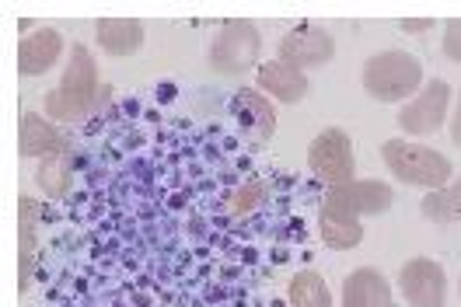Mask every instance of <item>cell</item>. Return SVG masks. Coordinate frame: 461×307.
Segmentation results:
<instances>
[{
  "instance_id": "obj_15",
  "label": "cell",
  "mask_w": 461,
  "mask_h": 307,
  "mask_svg": "<svg viewBox=\"0 0 461 307\" xmlns=\"http://www.w3.org/2000/svg\"><path fill=\"white\" fill-rule=\"evenodd\" d=\"M35 230H39V203L32 195L18 199V290L25 293L32 286V269H35Z\"/></svg>"
},
{
  "instance_id": "obj_18",
  "label": "cell",
  "mask_w": 461,
  "mask_h": 307,
  "mask_svg": "<svg viewBox=\"0 0 461 307\" xmlns=\"http://www.w3.org/2000/svg\"><path fill=\"white\" fill-rule=\"evenodd\" d=\"M318 234H321V241L332 251H346V248H357L364 241V223L321 210L318 213Z\"/></svg>"
},
{
  "instance_id": "obj_24",
  "label": "cell",
  "mask_w": 461,
  "mask_h": 307,
  "mask_svg": "<svg viewBox=\"0 0 461 307\" xmlns=\"http://www.w3.org/2000/svg\"><path fill=\"white\" fill-rule=\"evenodd\" d=\"M423 28H430V18H412V22L405 18V22H402V32H405V35H420Z\"/></svg>"
},
{
  "instance_id": "obj_14",
  "label": "cell",
  "mask_w": 461,
  "mask_h": 307,
  "mask_svg": "<svg viewBox=\"0 0 461 307\" xmlns=\"http://www.w3.org/2000/svg\"><path fill=\"white\" fill-rule=\"evenodd\" d=\"M22 143H18V150H22V158H53V154H67L70 150V140L59 133L57 126L46 119V115H39V112H25V119H22Z\"/></svg>"
},
{
  "instance_id": "obj_21",
  "label": "cell",
  "mask_w": 461,
  "mask_h": 307,
  "mask_svg": "<svg viewBox=\"0 0 461 307\" xmlns=\"http://www.w3.org/2000/svg\"><path fill=\"white\" fill-rule=\"evenodd\" d=\"M262 195H266V185H262V182H249V185H241V189L234 193L230 206H234L238 213H245V210H252V206L259 203Z\"/></svg>"
},
{
  "instance_id": "obj_20",
  "label": "cell",
  "mask_w": 461,
  "mask_h": 307,
  "mask_svg": "<svg viewBox=\"0 0 461 307\" xmlns=\"http://www.w3.org/2000/svg\"><path fill=\"white\" fill-rule=\"evenodd\" d=\"M70 178H74V171H70L67 154L42 158V161H39V167H35V185H39L46 195H67V189H70Z\"/></svg>"
},
{
  "instance_id": "obj_4",
  "label": "cell",
  "mask_w": 461,
  "mask_h": 307,
  "mask_svg": "<svg viewBox=\"0 0 461 307\" xmlns=\"http://www.w3.org/2000/svg\"><path fill=\"white\" fill-rule=\"evenodd\" d=\"M259 50L262 35L252 22H224L206 53V63L221 77H241L245 70L259 67Z\"/></svg>"
},
{
  "instance_id": "obj_2",
  "label": "cell",
  "mask_w": 461,
  "mask_h": 307,
  "mask_svg": "<svg viewBox=\"0 0 461 307\" xmlns=\"http://www.w3.org/2000/svg\"><path fill=\"white\" fill-rule=\"evenodd\" d=\"M364 91L381 102V105H399L420 95V87L427 84L423 77V63L405 50H384V53L367 56L364 70H360Z\"/></svg>"
},
{
  "instance_id": "obj_7",
  "label": "cell",
  "mask_w": 461,
  "mask_h": 307,
  "mask_svg": "<svg viewBox=\"0 0 461 307\" xmlns=\"http://www.w3.org/2000/svg\"><path fill=\"white\" fill-rule=\"evenodd\" d=\"M308 167L312 175L321 178L325 185H343V182H353L357 175V154H353V140L346 130L339 126H325L312 147H308Z\"/></svg>"
},
{
  "instance_id": "obj_23",
  "label": "cell",
  "mask_w": 461,
  "mask_h": 307,
  "mask_svg": "<svg viewBox=\"0 0 461 307\" xmlns=\"http://www.w3.org/2000/svg\"><path fill=\"white\" fill-rule=\"evenodd\" d=\"M447 130H451V140L461 147V91H458V105H455L451 119H447Z\"/></svg>"
},
{
  "instance_id": "obj_19",
  "label": "cell",
  "mask_w": 461,
  "mask_h": 307,
  "mask_svg": "<svg viewBox=\"0 0 461 307\" xmlns=\"http://www.w3.org/2000/svg\"><path fill=\"white\" fill-rule=\"evenodd\" d=\"M287 301L290 307H332V293H329V283L315 269H304L290 279Z\"/></svg>"
},
{
  "instance_id": "obj_9",
  "label": "cell",
  "mask_w": 461,
  "mask_h": 307,
  "mask_svg": "<svg viewBox=\"0 0 461 307\" xmlns=\"http://www.w3.org/2000/svg\"><path fill=\"white\" fill-rule=\"evenodd\" d=\"M399 290L409 307H444L447 301V273L427 255L409 258L399 269Z\"/></svg>"
},
{
  "instance_id": "obj_13",
  "label": "cell",
  "mask_w": 461,
  "mask_h": 307,
  "mask_svg": "<svg viewBox=\"0 0 461 307\" xmlns=\"http://www.w3.org/2000/svg\"><path fill=\"white\" fill-rule=\"evenodd\" d=\"M343 307H395L392 283L375 266H360L343 279Z\"/></svg>"
},
{
  "instance_id": "obj_25",
  "label": "cell",
  "mask_w": 461,
  "mask_h": 307,
  "mask_svg": "<svg viewBox=\"0 0 461 307\" xmlns=\"http://www.w3.org/2000/svg\"><path fill=\"white\" fill-rule=\"evenodd\" d=\"M458 286H461V283H458Z\"/></svg>"
},
{
  "instance_id": "obj_11",
  "label": "cell",
  "mask_w": 461,
  "mask_h": 307,
  "mask_svg": "<svg viewBox=\"0 0 461 307\" xmlns=\"http://www.w3.org/2000/svg\"><path fill=\"white\" fill-rule=\"evenodd\" d=\"M256 84H259L262 95H269V98H276V102H284V105H297V102H304V95H308V74L294 70L284 59L259 63Z\"/></svg>"
},
{
  "instance_id": "obj_5",
  "label": "cell",
  "mask_w": 461,
  "mask_h": 307,
  "mask_svg": "<svg viewBox=\"0 0 461 307\" xmlns=\"http://www.w3.org/2000/svg\"><path fill=\"white\" fill-rule=\"evenodd\" d=\"M392 203H395V189L388 182H381V178H353V182H343V185H329L325 199H321V210L349 217V221H364V217L384 213Z\"/></svg>"
},
{
  "instance_id": "obj_12",
  "label": "cell",
  "mask_w": 461,
  "mask_h": 307,
  "mask_svg": "<svg viewBox=\"0 0 461 307\" xmlns=\"http://www.w3.org/2000/svg\"><path fill=\"white\" fill-rule=\"evenodd\" d=\"M230 112H234V119H238V126H241L245 137L273 140V133H276V112L262 98V91H252V87L238 91L230 98Z\"/></svg>"
},
{
  "instance_id": "obj_3",
  "label": "cell",
  "mask_w": 461,
  "mask_h": 307,
  "mask_svg": "<svg viewBox=\"0 0 461 307\" xmlns=\"http://www.w3.org/2000/svg\"><path fill=\"white\" fill-rule=\"evenodd\" d=\"M381 158L388 171L405 182V185H416V189H444L451 178H455V165L433 150L427 143H416V140H384L381 143Z\"/></svg>"
},
{
  "instance_id": "obj_8",
  "label": "cell",
  "mask_w": 461,
  "mask_h": 307,
  "mask_svg": "<svg viewBox=\"0 0 461 307\" xmlns=\"http://www.w3.org/2000/svg\"><path fill=\"white\" fill-rule=\"evenodd\" d=\"M276 59L290 63L294 70L308 74V70H318V67H329L336 59V39L318 25H297L290 28L287 35L280 39L276 46Z\"/></svg>"
},
{
  "instance_id": "obj_1",
  "label": "cell",
  "mask_w": 461,
  "mask_h": 307,
  "mask_svg": "<svg viewBox=\"0 0 461 307\" xmlns=\"http://www.w3.org/2000/svg\"><path fill=\"white\" fill-rule=\"evenodd\" d=\"M105 98H109V87H102L95 56L85 42H74L67 70H63L57 87L46 95L42 112H46V119H57V122H77L87 112L98 109Z\"/></svg>"
},
{
  "instance_id": "obj_10",
  "label": "cell",
  "mask_w": 461,
  "mask_h": 307,
  "mask_svg": "<svg viewBox=\"0 0 461 307\" xmlns=\"http://www.w3.org/2000/svg\"><path fill=\"white\" fill-rule=\"evenodd\" d=\"M59 56H63V35L57 28H39V32H32L18 42L14 63H18L22 77H39V74L57 67Z\"/></svg>"
},
{
  "instance_id": "obj_6",
  "label": "cell",
  "mask_w": 461,
  "mask_h": 307,
  "mask_svg": "<svg viewBox=\"0 0 461 307\" xmlns=\"http://www.w3.org/2000/svg\"><path fill=\"white\" fill-rule=\"evenodd\" d=\"M447 119H451V84L444 81V77H430L420 87V95L409 98L399 109V115H395L399 130L412 140L437 133Z\"/></svg>"
},
{
  "instance_id": "obj_22",
  "label": "cell",
  "mask_w": 461,
  "mask_h": 307,
  "mask_svg": "<svg viewBox=\"0 0 461 307\" xmlns=\"http://www.w3.org/2000/svg\"><path fill=\"white\" fill-rule=\"evenodd\" d=\"M444 56L451 63H461V18H451L444 25Z\"/></svg>"
},
{
  "instance_id": "obj_17",
  "label": "cell",
  "mask_w": 461,
  "mask_h": 307,
  "mask_svg": "<svg viewBox=\"0 0 461 307\" xmlns=\"http://www.w3.org/2000/svg\"><path fill=\"white\" fill-rule=\"evenodd\" d=\"M420 213L430 223L461 221V178H451L444 189H433L420 199Z\"/></svg>"
},
{
  "instance_id": "obj_16",
  "label": "cell",
  "mask_w": 461,
  "mask_h": 307,
  "mask_svg": "<svg viewBox=\"0 0 461 307\" xmlns=\"http://www.w3.org/2000/svg\"><path fill=\"white\" fill-rule=\"evenodd\" d=\"M95 39H98L102 53L133 56L144 46V25L137 18H102L95 25Z\"/></svg>"
}]
</instances>
